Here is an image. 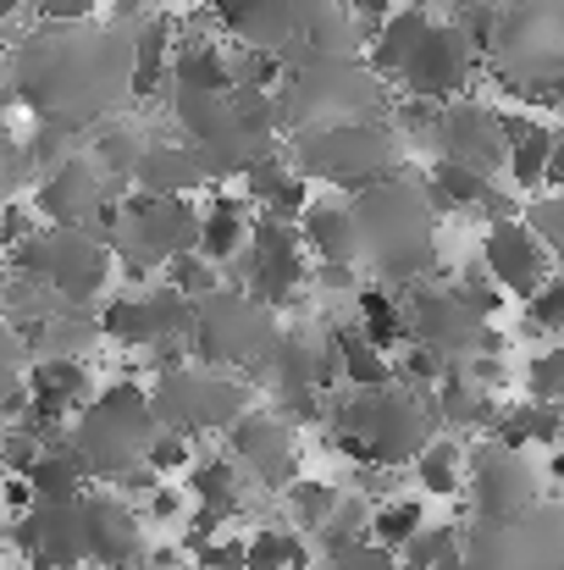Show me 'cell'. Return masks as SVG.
<instances>
[{"instance_id": "cell-1", "label": "cell", "mask_w": 564, "mask_h": 570, "mask_svg": "<svg viewBox=\"0 0 564 570\" xmlns=\"http://www.w3.org/2000/svg\"><path fill=\"white\" fill-rule=\"evenodd\" d=\"M145 443H150V393L133 382L106 387L72 432V454H78L83 476L89 471L122 476V471H133V460L145 465Z\"/></svg>"}, {"instance_id": "cell-2", "label": "cell", "mask_w": 564, "mask_h": 570, "mask_svg": "<svg viewBox=\"0 0 564 570\" xmlns=\"http://www.w3.org/2000/svg\"><path fill=\"white\" fill-rule=\"evenodd\" d=\"M244 415V387L216 372H161V387L150 399V421L167 432H221Z\"/></svg>"}, {"instance_id": "cell-3", "label": "cell", "mask_w": 564, "mask_h": 570, "mask_svg": "<svg viewBox=\"0 0 564 570\" xmlns=\"http://www.w3.org/2000/svg\"><path fill=\"white\" fill-rule=\"evenodd\" d=\"M194 350L210 361V366H244L255 361V350L271 344L266 333V311L255 299H238V294H205L194 305V327H188Z\"/></svg>"}, {"instance_id": "cell-4", "label": "cell", "mask_w": 564, "mask_h": 570, "mask_svg": "<svg viewBox=\"0 0 564 570\" xmlns=\"http://www.w3.org/2000/svg\"><path fill=\"white\" fill-rule=\"evenodd\" d=\"M244 244H249V261H244V272H249V294L260 299V305H288V299H299V288H305V255H299V233L288 227V222H271V216H260L249 233H244Z\"/></svg>"}, {"instance_id": "cell-5", "label": "cell", "mask_w": 564, "mask_h": 570, "mask_svg": "<svg viewBox=\"0 0 564 570\" xmlns=\"http://www.w3.org/2000/svg\"><path fill=\"white\" fill-rule=\"evenodd\" d=\"M111 277V255L95 233L83 227H50L44 233V272L39 283H50L61 294V305H89Z\"/></svg>"}, {"instance_id": "cell-6", "label": "cell", "mask_w": 564, "mask_h": 570, "mask_svg": "<svg viewBox=\"0 0 564 570\" xmlns=\"http://www.w3.org/2000/svg\"><path fill=\"white\" fill-rule=\"evenodd\" d=\"M471 67H476V50L448 28V22H426V33L415 39L409 61L398 67V78L415 89V100H448L471 83Z\"/></svg>"}, {"instance_id": "cell-7", "label": "cell", "mask_w": 564, "mask_h": 570, "mask_svg": "<svg viewBox=\"0 0 564 570\" xmlns=\"http://www.w3.org/2000/svg\"><path fill=\"white\" fill-rule=\"evenodd\" d=\"M299 156H305V173L360 189L366 178H376V173L387 167L393 139H382L376 128H344V122H338V128H327V134H310Z\"/></svg>"}, {"instance_id": "cell-8", "label": "cell", "mask_w": 564, "mask_h": 570, "mask_svg": "<svg viewBox=\"0 0 564 570\" xmlns=\"http://www.w3.org/2000/svg\"><path fill=\"white\" fill-rule=\"evenodd\" d=\"M482 272H487L504 294L532 299V294L554 277V255L521 227V216H504V222H493L487 238H482Z\"/></svg>"}, {"instance_id": "cell-9", "label": "cell", "mask_w": 564, "mask_h": 570, "mask_svg": "<svg viewBox=\"0 0 564 570\" xmlns=\"http://www.w3.org/2000/svg\"><path fill=\"white\" fill-rule=\"evenodd\" d=\"M11 543L33 570H78V560H83V515H78V504H28L17 515Z\"/></svg>"}, {"instance_id": "cell-10", "label": "cell", "mask_w": 564, "mask_h": 570, "mask_svg": "<svg viewBox=\"0 0 564 570\" xmlns=\"http://www.w3.org/2000/svg\"><path fill=\"white\" fill-rule=\"evenodd\" d=\"M537 499H543V493H537V476H532V465H526L521 454L487 449V454L476 460V515H482L487 527H504V521L532 515Z\"/></svg>"}, {"instance_id": "cell-11", "label": "cell", "mask_w": 564, "mask_h": 570, "mask_svg": "<svg viewBox=\"0 0 564 570\" xmlns=\"http://www.w3.org/2000/svg\"><path fill=\"white\" fill-rule=\"evenodd\" d=\"M227 432H232V454H238V460H227V465H244V471H249L255 482H266V488H288V482H294L299 454H294V438H288V426H283L277 415L244 410Z\"/></svg>"}, {"instance_id": "cell-12", "label": "cell", "mask_w": 564, "mask_h": 570, "mask_svg": "<svg viewBox=\"0 0 564 570\" xmlns=\"http://www.w3.org/2000/svg\"><path fill=\"white\" fill-rule=\"evenodd\" d=\"M437 145H443V161L454 167H471V173H493L504 167V117H493L487 106H448L437 111Z\"/></svg>"}, {"instance_id": "cell-13", "label": "cell", "mask_w": 564, "mask_h": 570, "mask_svg": "<svg viewBox=\"0 0 564 570\" xmlns=\"http://www.w3.org/2000/svg\"><path fill=\"white\" fill-rule=\"evenodd\" d=\"M78 515H83V554H95L106 570H128L145 549V532H139V515L111 499V493H95V499H78Z\"/></svg>"}, {"instance_id": "cell-14", "label": "cell", "mask_w": 564, "mask_h": 570, "mask_svg": "<svg viewBox=\"0 0 564 570\" xmlns=\"http://www.w3.org/2000/svg\"><path fill=\"white\" fill-rule=\"evenodd\" d=\"M39 210L56 222V227H95V216H106V189H100V173L89 161H61L50 173V184L39 189Z\"/></svg>"}, {"instance_id": "cell-15", "label": "cell", "mask_w": 564, "mask_h": 570, "mask_svg": "<svg viewBox=\"0 0 564 570\" xmlns=\"http://www.w3.org/2000/svg\"><path fill=\"white\" fill-rule=\"evenodd\" d=\"M216 11H221V22H227L244 45H255V50H266V56L294 39L288 0H216Z\"/></svg>"}, {"instance_id": "cell-16", "label": "cell", "mask_w": 564, "mask_h": 570, "mask_svg": "<svg viewBox=\"0 0 564 570\" xmlns=\"http://www.w3.org/2000/svg\"><path fill=\"white\" fill-rule=\"evenodd\" d=\"M133 178L156 194V199H178V194L205 184V167H199V156H194L188 145H145Z\"/></svg>"}, {"instance_id": "cell-17", "label": "cell", "mask_w": 564, "mask_h": 570, "mask_svg": "<svg viewBox=\"0 0 564 570\" xmlns=\"http://www.w3.org/2000/svg\"><path fill=\"white\" fill-rule=\"evenodd\" d=\"M22 482H28L33 504H78L83 499V465H78L72 443H44Z\"/></svg>"}, {"instance_id": "cell-18", "label": "cell", "mask_w": 564, "mask_h": 570, "mask_svg": "<svg viewBox=\"0 0 564 570\" xmlns=\"http://www.w3.org/2000/svg\"><path fill=\"white\" fill-rule=\"evenodd\" d=\"M554 145H560L554 128H537V122H504V161H509V173H515L521 194L543 189V173H548Z\"/></svg>"}, {"instance_id": "cell-19", "label": "cell", "mask_w": 564, "mask_h": 570, "mask_svg": "<svg viewBox=\"0 0 564 570\" xmlns=\"http://www.w3.org/2000/svg\"><path fill=\"white\" fill-rule=\"evenodd\" d=\"M305 233H310V249L327 261V266H355L360 255V227L344 205H316L305 210Z\"/></svg>"}, {"instance_id": "cell-20", "label": "cell", "mask_w": 564, "mask_h": 570, "mask_svg": "<svg viewBox=\"0 0 564 570\" xmlns=\"http://www.w3.org/2000/svg\"><path fill=\"white\" fill-rule=\"evenodd\" d=\"M244 233H249V222H244V205L238 199H216L205 216H199V227H194V255L199 261H232L238 249H244Z\"/></svg>"}, {"instance_id": "cell-21", "label": "cell", "mask_w": 564, "mask_h": 570, "mask_svg": "<svg viewBox=\"0 0 564 570\" xmlns=\"http://www.w3.org/2000/svg\"><path fill=\"white\" fill-rule=\"evenodd\" d=\"M333 372H344V377L355 382V393H372V387H393V366H387V355L372 350L355 327L344 333H333Z\"/></svg>"}, {"instance_id": "cell-22", "label": "cell", "mask_w": 564, "mask_h": 570, "mask_svg": "<svg viewBox=\"0 0 564 570\" xmlns=\"http://www.w3.org/2000/svg\"><path fill=\"white\" fill-rule=\"evenodd\" d=\"M172 83H178L184 95H227V89H232L227 56L194 33V39L184 45V56H178V67H172Z\"/></svg>"}, {"instance_id": "cell-23", "label": "cell", "mask_w": 564, "mask_h": 570, "mask_svg": "<svg viewBox=\"0 0 564 570\" xmlns=\"http://www.w3.org/2000/svg\"><path fill=\"white\" fill-rule=\"evenodd\" d=\"M459 471H465L459 443H448V438H426V443H420L415 476H420V488H426L432 499H454V493H459Z\"/></svg>"}, {"instance_id": "cell-24", "label": "cell", "mask_w": 564, "mask_h": 570, "mask_svg": "<svg viewBox=\"0 0 564 570\" xmlns=\"http://www.w3.org/2000/svg\"><path fill=\"white\" fill-rule=\"evenodd\" d=\"M426 11H398V17H387L382 28H376V50H372V72H398L404 61H409V50H415V39L426 33Z\"/></svg>"}, {"instance_id": "cell-25", "label": "cell", "mask_w": 564, "mask_h": 570, "mask_svg": "<svg viewBox=\"0 0 564 570\" xmlns=\"http://www.w3.org/2000/svg\"><path fill=\"white\" fill-rule=\"evenodd\" d=\"M355 333H360L372 350L387 355L398 338H409V327H404V305L387 299L382 288H366V294H360V327H355Z\"/></svg>"}, {"instance_id": "cell-26", "label": "cell", "mask_w": 564, "mask_h": 570, "mask_svg": "<svg viewBox=\"0 0 564 570\" xmlns=\"http://www.w3.org/2000/svg\"><path fill=\"white\" fill-rule=\"evenodd\" d=\"M299 566H305V543H299V532L266 527V532L244 538V570H299Z\"/></svg>"}, {"instance_id": "cell-27", "label": "cell", "mask_w": 564, "mask_h": 570, "mask_svg": "<svg viewBox=\"0 0 564 570\" xmlns=\"http://www.w3.org/2000/svg\"><path fill=\"white\" fill-rule=\"evenodd\" d=\"M194 499H199V510H210V515L227 521L238 510V465H227V460L194 465Z\"/></svg>"}, {"instance_id": "cell-28", "label": "cell", "mask_w": 564, "mask_h": 570, "mask_svg": "<svg viewBox=\"0 0 564 570\" xmlns=\"http://www.w3.org/2000/svg\"><path fill=\"white\" fill-rule=\"evenodd\" d=\"M487 189H493V184H487L482 173L454 167V161H437L426 199H432V210H448V205H482V199H487Z\"/></svg>"}, {"instance_id": "cell-29", "label": "cell", "mask_w": 564, "mask_h": 570, "mask_svg": "<svg viewBox=\"0 0 564 570\" xmlns=\"http://www.w3.org/2000/svg\"><path fill=\"white\" fill-rule=\"evenodd\" d=\"M139 156H145V139H139L133 122H106V128H100V139H95V161H100L111 178H133Z\"/></svg>"}, {"instance_id": "cell-30", "label": "cell", "mask_w": 564, "mask_h": 570, "mask_svg": "<svg viewBox=\"0 0 564 570\" xmlns=\"http://www.w3.org/2000/svg\"><path fill=\"white\" fill-rule=\"evenodd\" d=\"M420 521H426V510H420L415 499H387L366 527H372L376 549H387V554H393V549H404V543L420 532Z\"/></svg>"}, {"instance_id": "cell-31", "label": "cell", "mask_w": 564, "mask_h": 570, "mask_svg": "<svg viewBox=\"0 0 564 570\" xmlns=\"http://www.w3.org/2000/svg\"><path fill=\"white\" fill-rule=\"evenodd\" d=\"M100 333H106L111 344H128V350L156 344L150 316H145V299H111V305H106V316H100Z\"/></svg>"}, {"instance_id": "cell-32", "label": "cell", "mask_w": 564, "mask_h": 570, "mask_svg": "<svg viewBox=\"0 0 564 570\" xmlns=\"http://www.w3.org/2000/svg\"><path fill=\"white\" fill-rule=\"evenodd\" d=\"M283 504H288V515H294V527H321L333 510H338V493L327 488V482H310V476H294L288 488H283Z\"/></svg>"}, {"instance_id": "cell-33", "label": "cell", "mask_w": 564, "mask_h": 570, "mask_svg": "<svg viewBox=\"0 0 564 570\" xmlns=\"http://www.w3.org/2000/svg\"><path fill=\"white\" fill-rule=\"evenodd\" d=\"M167 288L184 294L188 305H199L205 294H216V272H210V261H199V255L188 249V255H172V261H167Z\"/></svg>"}, {"instance_id": "cell-34", "label": "cell", "mask_w": 564, "mask_h": 570, "mask_svg": "<svg viewBox=\"0 0 564 570\" xmlns=\"http://www.w3.org/2000/svg\"><path fill=\"white\" fill-rule=\"evenodd\" d=\"M454 549H459V532H454V527H432V532L420 527V532L404 543V570H437Z\"/></svg>"}, {"instance_id": "cell-35", "label": "cell", "mask_w": 564, "mask_h": 570, "mask_svg": "<svg viewBox=\"0 0 564 570\" xmlns=\"http://www.w3.org/2000/svg\"><path fill=\"white\" fill-rule=\"evenodd\" d=\"M521 227H526V233H532L548 255H560V249H564V233H560V227H564V205H560V194L532 199V205H526V216H521Z\"/></svg>"}, {"instance_id": "cell-36", "label": "cell", "mask_w": 564, "mask_h": 570, "mask_svg": "<svg viewBox=\"0 0 564 570\" xmlns=\"http://www.w3.org/2000/svg\"><path fill=\"white\" fill-rule=\"evenodd\" d=\"M526 387H532V404H560L564 399V350H543V355L526 366Z\"/></svg>"}, {"instance_id": "cell-37", "label": "cell", "mask_w": 564, "mask_h": 570, "mask_svg": "<svg viewBox=\"0 0 564 570\" xmlns=\"http://www.w3.org/2000/svg\"><path fill=\"white\" fill-rule=\"evenodd\" d=\"M188 465V438L184 432H150V443H145V471H184Z\"/></svg>"}, {"instance_id": "cell-38", "label": "cell", "mask_w": 564, "mask_h": 570, "mask_svg": "<svg viewBox=\"0 0 564 570\" xmlns=\"http://www.w3.org/2000/svg\"><path fill=\"white\" fill-rule=\"evenodd\" d=\"M526 311H532V327H537V333H560L564 327V283L560 277H548V283L526 299Z\"/></svg>"}, {"instance_id": "cell-39", "label": "cell", "mask_w": 564, "mask_h": 570, "mask_svg": "<svg viewBox=\"0 0 564 570\" xmlns=\"http://www.w3.org/2000/svg\"><path fill=\"white\" fill-rule=\"evenodd\" d=\"M327 570H398V560L387 549H376L372 538H360L355 549H344L338 560H327Z\"/></svg>"}, {"instance_id": "cell-40", "label": "cell", "mask_w": 564, "mask_h": 570, "mask_svg": "<svg viewBox=\"0 0 564 570\" xmlns=\"http://www.w3.org/2000/svg\"><path fill=\"white\" fill-rule=\"evenodd\" d=\"M199 570H244V538H216V543H194Z\"/></svg>"}, {"instance_id": "cell-41", "label": "cell", "mask_w": 564, "mask_h": 570, "mask_svg": "<svg viewBox=\"0 0 564 570\" xmlns=\"http://www.w3.org/2000/svg\"><path fill=\"white\" fill-rule=\"evenodd\" d=\"M39 438H28V432H6V443H0V454H6V471L11 476H28V465L39 460Z\"/></svg>"}, {"instance_id": "cell-42", "label": "cell", "mask_w": 564, "mask_h": 570, "mask_svg": "<svg viewBox=\"0 0 564 570\" xmlns=\"http://www.w3.org/2000/svg\"><path fill=\"white\" fill-rule=\"evenodd\" d=\"M39 11H44L50 22H83V17L95 11V0H39Z\"/></svg>"}, {"instance_id": "cell-43", "label": "cell", "mask_w": 564, "mask_h": 570, "mask_svg": "<svg viewBox=\"0 0 564 570\" xmlns=\"http://www.w3.org/2000/svg\"><path fill=\"white\" fill-rule=\"evenodd\" d=\"M184 510V493H172V488H150V515L156 521H172Z\"/></svg>"}, {"instance_id": "cell-44", "label": "cell", "mask_w": 564, "mask_h": 570, "mask_svg": "<svg viewBox=\"0 0 564 570\" xmlns=\"http://www.w3.org/2000/svg\"><path fill=\"white\" fill-rule=\"evenodd\" d=\"M0 493H6V510H11V515H22V510L33 504V493H28V482H22V476H11Z\"/></svg>"}, {"instance_id": "cell-45", "label": "cell", "mask_w": 564, "mask_h": 570, "mask_svg": "<svg viewBox=\"0 0 564 570\" xmlns=\"http://www.w3.org/2000/svg\"><path fill=\"white\" fill-rule=\"evenodd\" d=\"M349 11H360L366 17V28H382L387 22V0H344Z\"/></svg>"}, {"instance_id": "cell-46", "label": "cell", "mask_w": 564, "mask_h": 570, "mask_svg": "<svg viewBox=\"0 0 564 570\" xmlns=\"http://www.w3.org/2000/svg\"><path fill=\"white\" fill-rule=\"evenodd\" d=\"M150 570H184V566H178V554H150Z\"/></svg>"}, {"instance_id": "cell-47", "label": "cell", "mask_w": 564, "mask_h": 570, "mask_svg": "<svg viewBox=\"0 0 564 570\" xmlns=\"http://www.w3.org/2000/svg\"><path fill=\"white\" fill-rule=\"evenodd\" d=\"M22 6H28V0H0V22H6V17H17Z\"/></svg>"}, {"instance_id": "cell-48", "label": "cell", "mask_w": 564, "mask_h": 570, "mask_svg": "<svg viewBox=\"0 0 564 570\" xmlns=\"http://www.w3.org/2000/svg\"><path fill=\"white\" fill-rule=\"evenodd\" d=\"M0 61H6V39H0Z\"/></svg>"}]
</instances>
